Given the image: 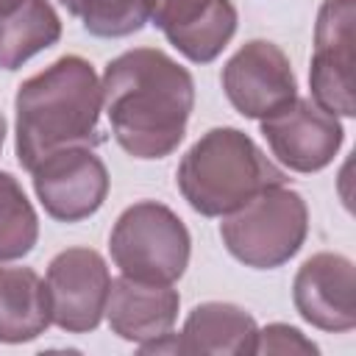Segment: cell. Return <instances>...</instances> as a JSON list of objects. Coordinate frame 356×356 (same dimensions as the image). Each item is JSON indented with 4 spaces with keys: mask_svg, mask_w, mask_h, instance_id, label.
Wrapping results in <instances>:
<instances>
[{
    "mask_svg": "<svg viewBox=\"0 0 356 356\" xmlns=\"http://www.w3.org/2000/svg\"><path fill=\"white\" fill-rule=\"evenodd\" d=\"M156 0H97L83 17V28L100 39H122L139 33L153 17Z\"/></svg>",
    "mask_w": 356,
    "mask_h": 356,
    "instance_id": "obj_18",
    "label": "cell"
},
{
    "mask_svg": "<svg viewBox=\"0 0 356 356\" xmlns=\"http://www.w3.org/2000/svg\"><path fill=\"white\" fill-rule=\"evenodd\" d=\"M309 234V206L286 184L267 186L220 222L225 250L253 270H275L303 248Z\"/></svg>",
    "mask_w": 356,
    "mask_h": 356,
    "instance_id": "obj_4",
    "label": "cell"
},
{
    "mask_svg": "<svg viewBox=\"0 0 356 356\" xmlns=\"http://www.w3.org/2000/svg\"><path fill=\"white\" fill-rule=\"evenodd\" d=\"M36 200L44 214L58 222H81L92 217L108 195V170L95 147L70 145L47 153L31 167Z\"/></svg>",
    "mask_w": 356,
    "mask_h": 356,
    "instance_id": "obj_7",
    "label": "cell"
},
{
    "mask_svg": "<svg viewBox=\"0 0 356 356\" xmlns=\"http://www.w3.org/2000/svg\"><path fill=\"white\" fill-rule=\"evenodd\" d=\"M295 312L314 328L345 334L356 328V275L353 261L342 253L309 256L292 281Z\"/></svg>",
    "mask_w": 356,
    "mask_h": 356,
    "instance_id": "obj_11",
    "label": "cell"
},
{
    "mask_svg": "<svg viewBox=\"0 0 356 356\" xmlns=\"http://www.w3.org/2000/svg\"><path fill=\"white\" fill-rule=\"evenodd\" d=\"M103 111L117 145L142 161L164 159L186 136L195 81L159 47H134L111 58L100 78Z\"/></svg>",
    "mask_w": 356,
    "mask_h": 356,
    "instance_id": "obj_1",
    "label": "cell"
},
{
    "mask_svg": "<svg viewBox=\"0 0 356 356\" xmlns=\"http://www.w3.org/2000/svg\"><path fill=\"white\" fill-rule=\"evenodd\" d=\"M181 309V295L172 284H147L134 281L128 275L111 278L108 300H106V320L111 334L125 342L142 345L167 331H172Z\"/></svg>",
    "mask_w": 356,
    "mask_h": 356,
    "instance_id": "obj_13",
    "label": "cell"
},
{
    "mask_svg": "<svg viewBox=\"0 0 356 356\" xmlns=\"http://www.w3.org/2000/svg\"><path fill=\"white\" fill-rule=\"evenodd\" d=\"M103 89L83 56H61L42 72L25 78L14 97V153L22 170L70 145L95 147Z\"/></svg>",
    "mask_w": 356,
    "mask_h": 356,
    "instance_id": "obj_2",
    "label": "cell"
},
{
    "mask_svg": "<svg viewBox=\"0 0 356 356\" xmlns=\"http://www.w3.org/2000/svg\"><path fill=\"white\" fill-rule=\"evenodd\" d=\"M259 125L275 161L303 175L325 170L345 142L339 117L323 111L312 97L289 100L270 117L259 120Z\"/></svg>",
    "mask_w": 356,
    "mask_h": 356,
    "instance_id": "obj_10",
    "label": "cell"
},
{
    "mask_svg": "<svg viewBox=\"0 0 356 356\" xmlns=\"http://www.w3.org/2000/svg\"><path fill=\"white\" fill-rule=\"evenodd\" d=\"M44 284L56 328L89 334L103 323L111 273L95 248H67L56 253L47 264Z\"/></svg>",
    "mask_w": 356,
    "mask_h": 356,
    "instance_id": "obj_8",
    "label": "cell"
},
{
    "mask_svg": "<svg viewBox=\"0 0 356 356\" xmlns=\"http://www.w3.org/2000/svg\"><path fill=\"white\" fill-rule=\"evenodd\" d=\"M353 42H356V0H323L314 22L309 89H312V100L334 117L356 114Z\"/></svg>",
    "mask_w": 356,
    "mask_h": 356,
    "instance_id": "obj_6",
    "label": "cell"
},
{
    "mask_svg": "<svg viewBox=\"0 0 356 356\" xmlns=\"http://www.w3.org/2000/svg\"><path fill=\"white\" fill-rule=\"evenodd\" d=\"M228 103L248 120H264L298 97V78L286 53L270 39L245 42L220 72Z\"/></svg>",
    "mask_w": 356,
    "mask_h": 356,
    "instance_id": "obj_9",
    "label": "cell"
},
{
    "mask_svg": "<svg viewBox=\"0 0 356 356\" xmlns=\"http://www.w3.org/2000/svg\"><path fill=\"white\" fill-rule=\"evenodd\" d=\"M3 142H6V117L0 114V150H3Z\"/></svg>",
    "mask_w": 356,
    "mask_h": 356,
    "instance_id": "obj_22",
    "label": "cell"
},
{
    "mask_svg": "<svg viewBox=\"0 0 356 356\" xmlns=\"http://www.w3.org/2000/svg\"><path fill=\"white\" fill-rule=\"evenodd\" d=\"M22 3H25V0H0V17H6V14H11V11H17Z\"/></svg>",
    "mask_w": 356,
    "mask_h": 356,
    "instance_id": "obj_21",
    "label": "cell"
},
{
    "mask_svg": "<svg viewBox=\"0 0 356 356\" xmlns=\"http://www.w3.org/2000/svg\"><path fill=\"white\" fill-rule=\"evenodd\" d=\"M39 217L22 184L0 170V261H17L33 250Z\"/></svg>",
    "mask_w": 356,
    "mask_h": 356,
    "instance_id": "obj_17",
    "label": "cell"
},
{
    "mask_svg": "<svg viewBox=\"0 0 356 356\" xmlns=\"http://www.w3.org/2000/svg\"><path fill=\"white\" fill-rule=\"evenodd\" d=\"M108 253L120 275L147 284H175L192 256V236L184 220L159 200L128 206L111 234Z\"/></svg>",
    "mask_w": 356,
    "mask_h": 356,
    "instance_id": "obj_5",
    "label": "cell"
},
{
    "mask_svg": "<svg viewBox=\"0 0 356 356\" xmlns=\"http://www.w3.org/2000/svg\"><path fill=\"white\" fill-rule=\"evenodd\" d=\"M256 320L236 303L206 300L197 303L178 334L181 353H256Z\"/></svg>",
    "mask_w": 356,
    "mask_h": 356,
    "instance_id": "obj_14",
    "label": "cell"
},
{
    "mask_svg": "<svg viewBox=\"0 0 356 356\" xmlns=\"http://www.w3.org/2000/svg\"><path fill=\"white\" fill-rule=\"evenodd\" d=\"M150 19L192 64L214 61L239 25L231 0H156Z\"/></svg>",
    "mask_w": 356,
    "mask_h": 356,
    "instance_id": "obj_12",
    "label": "cell"
},
{
    "mask_svg": "<svg viewBox=\"0 0 356 356\" xmlns=\"http://www.w3.org/2000/svg\"><path fill=\"white\" fill-rule=\"evenodd\" d=\"M61 39V17L50 0H25L0 17V70H19L36 53Z\"/></svg>",
    "mask_w": 356,
    "mask_h": 356,
    "instance_id": "obj_16",
    "label": "cell"
},
{
    "mask_svg": "<svg viewBox=\"0 0 356 356\" xmlns=\"http://www.w3.org/2000/svg\"><path fill=\"white\" fill-rule=\"evenodd\" d=\"M58 3H61L72 17H78V19H81V17H83V14H86L97 0H58Z\"/></svg>",
    "mask_w": 356,
    "mask_h": 356,
    "instance_id": "obj_20",
    "label": "cell"
},
{
    "mask_svg": "<svg viewBox=\"0 0 356 356\" xmlns=\"http://www.w3.org/2000/svg\"><path fill=\"white\" fill-rule=\"evenodd\" d=\"M286 184V172L239 128H209L178 161L175 186L203 217H225L267 186Z\"/></svg>",
    "mask_w": 356,
    "mask_h": 356,
    "instance_id": "obj_3",
    "label": "cell"
},
{
    "mask_svg": "<svg viewBox=\"0 0 356 356\" xmlns=\"http://www.w3.org/2000/svg\"><path fill=\"white\" fill-rule=\"evenodd\" d=\"M256 353H281V356L300 353V356H317L320 348L300 328H295L289 323H270V325L259 328V334H256Z\"/></svg>",
    "mask_w": 356,
    "mask_h": 356,
    "instance_id": "obj_19",
    "label": "cell"
},
{
    "mask_svg": "<svg viewBox=\"0 0 356 356\" xmlns=\"http://www.w3.org/2000/svg\"><path fill=\"white\" fill-rule=\"evenodd\" d=\"M53 325L47 284L31 267L0 264V342L22 345Z\"/></svg>",
    "mask_w": 356,
    "mask_h": 356,
    "instance_id": "obj_15",
    "label": "cell"
}]
</instances>
